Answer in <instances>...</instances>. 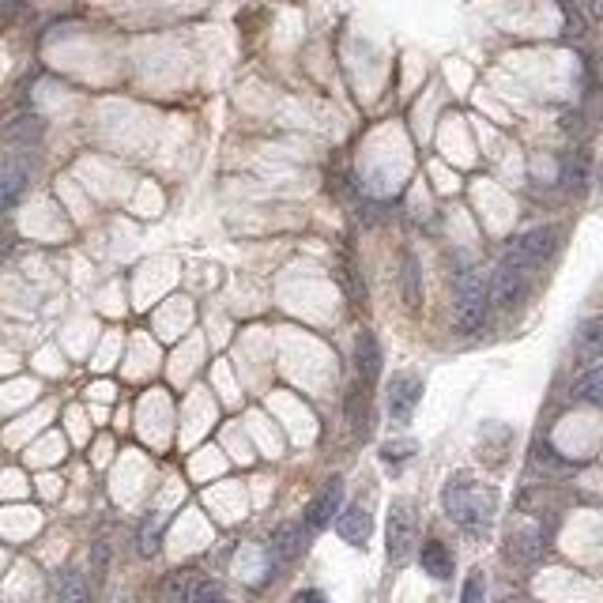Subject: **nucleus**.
Segmentation results:
<instances>
[{
    "instance_id": "5",
    "label": "nucleus",
    "mask_w": 603,
    "mask_h": 603,
    "mask_svg": "<svg viewBox=\"0 0 603 603\" xmlns=\"http://www.w3.org/2000/svg\"><path fill=\"white\" fill-rule=\"evenodd\" d=\"M423 400V381L411 374H396L389 381V396H385V408H389L392 423H408L415 408Z\"/></svg>"
},
{
    "instance_id": "18",
    "label": "nucleus",
    "mask_w": 603,
    "mask_h": 603,
    "mask_svg": "<svg viewBox=\"0 0 603 603\" xmlns=\"http://www.w3.org/2000/svg\"><path fill=\"white\" fill-rule=\"evenodd\" d=\"M573 396L585 400V404H603V366L588 370V374L573 385Z\"/></svg>"
},
{
    "instance_id": "6",
    "label": "nucleus",
    "mask_w": 603,
    "mask_h": 603,
    "mask_svg": "<svg viewBox=\"0 0 603 603\" xmlns=\"http://www.w3.org/2000/svg\"><path fill=\"white\" fill-rule=\"evenodd\" d=\"M524 291H528V272L517 268V264L502 261V268L490 279V302H494L498 310H513L524 298Z\"/></svg>"
},
{
    "instance_id": "4",
    "label": "nucleus",
    "mask_w": 603,
    "mask_h": 603,
    "mask_svg": "<svg viewBox=\"0 0 603 603\" xmlns=\"http://www.w3.org/2000/svg\"><path fill=\"white\" fill-rule=\"evenodd\" d=\"M411 543H415V506L396 498L389 506V521H385V547H389L392 566H400L411 555Z\"/></svg>"
},
{
    "instance_id": "9",
    "label": "nucleus",
    "mask_w": 603,
    "mask_h": 603,
    "mask_svg": "<svg viewBox=\"0 0 603 603\" xmlns=\"http://www.w3.org/2000/svg\"><path fill=\"white\" fill-rule=\"evenodd\" d=\"M506 555H509V562H517V566H532V562L543 555V532H539L536 524L513 528L506 539Z\"/></svg>"
},
{
    "instance_id": "24",
    "label": "nucleus",
    "mask_w": 603,
    "mask_h": 603,
    "mask_svg": "<svg viewBox=\"0 0 603 603\" xmlns=\"http://www.w3.org/2000/svg\"><path fill=\"white\" fill-rule=\"evenodd\" d=\"M415 449H419V445H415V441H385V449H381V457H385V460H392V464H396V460H408V457H415Z\"/></svg>"
},
{
    "instance_id": "16",
    "label": "nucleus",
    "mask_w": 603,
    "mask_h": 603,
    "mask_svg": "<svg viewBox=\"0 0 603 603\" xmlns=\"http://www.w3.org/2000/svg\"><path fill=\"white\" fill-rule=\"evenodd\" d=\"M347 423L355 426V434H366V426H370V392L362 385L347 392Z\"/></svg>"
},
{
    "instance_id": "11",
    "label": "nucleus",
    "mask_w": 603,
    "mask_h": 603,
    "mask_svg": "<svg viewBox=\"0 0 603 603\" xmlns=\"http://www.w3.org/2000/svg\"><path fill=\"white\" fill-rule=\"evenodd\" d=\"M336 532H340L343 543H355V547H366L370 543V532H374V517L366 513L362 506H351L340 513L336 521Z\"/></svg>"
},
{
    "instance_id": "17",
    "label": "nucleus",
    "mask_w": 603,
    "mask_h": 603,
    "mask_svg": "<svg viewBox=\"0 0 603 603\" xmlns=\"http://www.w3.org/2000/svg\"><path fill=\"white\" fill-rule=\"evenodd\" d=\"M588 178V159L585 151H566L562 155V181L570 185V189H581Z\"/></svg>"
},
{
    "instance_id": "8",
    "label": "nucleus",
    "mask_w": 603,
    "mask_h": 603,
    "mask_svg": "<svg viewBox=\"0 0 603 603\" xmlns=\"http://www.w3.org/2000/svg\"><path fill=\"white\" fill-rule=\"evenodd\" d=\"M343 506V479L340 475H332L325 487H321V494L310 502V509H306V528H328V524L336 521V513H340Z\"/></svg>"
},
{
    "instance_id": "7",
    "label": "nucleus",
    "mask_w": 603,
    "mask_h": 603,
    "mask_svg": "<svg viewBox=\"0 0 603 603\" xmlns=\"http://www.w3.org/2000/svg\"><path fill=\"white\" fill-rule=\"evenodd\" d=\"M355 374H359V385L366 392L374 389L377 377H381V343L370 328H362L355 336Z\"/></svg>"
},
{
    "instance_id": "2",
    "label": "nucleus",
    "mask_w": 603,
    "mask_h": 603,
    "mask_svg": "<svg viewBox=\"0 0 603 603\" xmlns=\"http://www.w3.org/2000/svg\"><path fill=\"white\" fill-rule=\"evenodd\" d=\"M487 306H490V287L483 272H464L457 279V328L460 332H475V328L487 321Z\"/></svg>"
},
{
    "instance_id": "23",
    "label": "nucleus",
    "mask_w": 603,
    "mask_h": 603,
    "mask_svg": "<svg viewBox=\"0 0 603 603\" xmlns=\"http://www.w3.org/2000/svg\"><path fill=\"white\" fill-rule=\"evenodd\" d=\"M460 603H487V581H483V573L479 570L468 573L464 592H460Z\"/></svg>"
},
{
    "instance_id": "25",
    "label": "nucleus",
    "mask_w": 603,
    "mask_h": 603,
    "mask_svg": "<svg viewBox=\"0 0 603 603\" xmlns=\"http://www.w3.org/2000/svg\"><path fill=\"white\" fill-rule=\"evenodd\" d=\"M291 603H328L325 592H317V588H306V592H298Z\"/></svg>"
},
{
    "instance_id": "20",
    "label": "nucleus",
    "mask_w": 603,
    "mask_h": 603,
    "mask_svg": "<svg viewBox=\"0 0 603 603\" xmlns=\"http://www.w3.org/2000/svg\"><path fill=\"white\" fill-rule=\"evenodd\" d=\"M404 302L408 306H419L423 302V287H419V261L415 257H404Z\"/></svg>"
},
{
    "instance_id": "21",
    "label": "nucleus",
    "mask_w": 603,
    "mask_h": 603,
    "mask_svg": "<svg viewBox=\"0 0 603 603\" xmlns=\"http://www.w3.org/2000/svg\"><path fill=\"white\" fill-rule=\"evenodd\" d=\"M189 603H230V600H227V592H223V585H219V581L196 577V585H193V596H189Z\"/></svg>"
},
{
    "instance_id": "15",
    "label": "nucleus",
    "mask_w": 603,
    "mask_h": 603,
    "mask_svg": "<svg viewBox=\"0 0 603 603\" xmlns=\"http://www.w3.org/2000/svg\"><path fill=\"white\" fill-rule=\"evenodd\" d=\"M53 592H57V603H91V585L76 570L57 573L53 577Z\"/></svg>"
},
{
    "instance_id": "19",
    "label": "nucleus",
    "mask_w": 603,
    "mask_h": 603,
    "mask_svg": "<svg viewBox=\"0 0 603 603\" xmlns=\"http://www.w3.org/2000/svg\"><path fill=\"white\" fill-rule=\"evenodd\" d=\"M193 585H196L193 573H174V577L163 585V603H189Z\"/></svg>"
},
{
    "instance_id": "13",
    "label": "nucleus",
    "mask_w": 603,
    "mask_h": 603,
    "mask_svg": "<svg viewBox=\"0 0 603 603\" xmlns=\"http://www.w3.org/2000/svg\"><path fill=\"white\" fill-rule=\"evenodd\" d=\"M603 355V317H588L577 328V359L596 362Z\"/></svg>"
},
{
    "instance_id": "1",
    "label": "nucleus",
    "mask_w": 603,
    "mask_h": 603,
    "mask_svg": "<svg viewBox=\"0 0 603 603\" xmlns=\"http://www.w3.org/2000/svg\"><path fill=\"white\" fill-rule=\"evenodd\" d=\"M441 502H445V513H449L464 532H472V536H483V532H487L490 521H494V506H498L494 490H490L487 483L472 479V475H453L445 494H441Z\"/></svg>"
},
{
    "instance_id": "14",
    "label": "nucleus",
    "mask_w": 603,
    "mask_h": 603,
    "mask_svg": "<svg viewBox=\"0 0 603 603\" xmlns=\"http://www.w3.org/2000/svg\"><path fill=\"white\" fill-rule=\"evenodd\" d=\"M306 551V528L302 524H283L276 536H272V555L279 558V562H291V558H298Z\"/></svg>"
},
{
    "instance_id": "3",
    "label": "nucleus",
    "mask_w": 603,
    "mask_h": 603,
    "mask_svg": "<svg viewBox=\"0 0 603 603\" xmlns=\"http://www.w3.org/2000/svg\"><path fill=\"white\" fill-rule=\"evenodd\" d=\"M558 249V230L555 227H536L524 230L521 238H513V245L506 249V264H517L524 272H532L536 264H543Z\"/></svg>"
},
{
    "instance_id": "12",
    "label": "nucleus",
    "mask_w": 603,
    "mask_h": 603,
    "mask_svg": "<svg viewBox=\"0 0 603 603\" xmlns=\"http://www.w3.org/2000/svg\"><path fill=\"white\" fill-rule=\"evenodd\" d=\"M419 562H423V570L430 573L434 581H449V577H453V551H449L441 539H426Z\"/></svg>"
},
{
    "instance_id": "22",
    "label": "nucleus",
    "mask_w": 603,
    "mask_h": 603,
    "mask_svg": "<svg viewBox=\"0 0 603 603\" xmlns=\"http://www.w3.org/2000/svg\"><path fill=\"white\" fill-rule=\"evenodd\" d=\"M159 539H163V517H151L140 528V555H155L159 551Z\"/></svg>"
},
{
    "instance_id": "10",
    "label": "nucleus",
    "mask_w": 603,
    "mask_h": 603,
    "mask_svg": "<svg viewBox=\"0 0 603 603\" xmlns=\"http://www.w3.org/2000/svg\"><path fill=\"white\" fill-rule=\"evenodd\" d=\"M31 185V170L23 163H0V215L12 212Z\"/></svg>"
}]
</instances>
